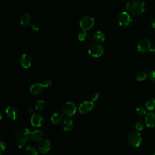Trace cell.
Segmentation results:
<instances>
[{
  "mask_svg": "<svg viewBox=\"0 0 155 155\" xmlns=\"http://www.w3.org/2000/svg\"><path fill=\"white\" fill-rule=\"evenodd\" d=\"M125 8L131 15L139 16L145 10V3L140 0H131L127 3Z\"/></svg>",
  "mask_w": 155,
  "mask_h": 155,
  "instance_id": "6da1fadb",
  "label": "cell"
},
{
  "mask_svg": "<svg viewBox=\"0 0 155 155\" xmlns=\"http://www.w3.org/2000/svg\"><path fill=\"white\" fill-rule=\"evenodd\" d=\"M117 21L120 26L128 27L131 24L133 19L130 13L126 12H122L117 15Z\"/></svg>",
  "mask_w": 155,
  "mask_h": 155,
  "instance_id": "7a4b0ae2",
  "label": "cell"
},
{
  "mask_svg": "<svg viewBox=\"0 0 155 155\" xmlns=\"http://www.w3.org/2000/svg\"><path fill=\"white\" fill-rule=\"evenodd\" d=\"M128 141L130 145L134 147H138L142 142L141 134L137 131L131 133L128 137Z\"/></svg>",
  "mask_w": 155,
  "mask_h": 155,
  "instance_id": "3957f363",
  "label": "cell"
},
{
  "mask_svg": "<svg viewBox=\"0 0 155 155\" xmlns=\"http://www.w3.org/2000/svg\"><path fill=\"white\" fill-rule=\"evenodd\" d=\"M104 53V48L100 44H93L88 48V53L93 57L98 58L101 56Z\"/></svg>",
  "mask_w": 155,
  "mask_h": 155,
  "instance_id": "277c9868",
  "label": "cell"
},
{
  "mask_svg": "<svg viewBox=\"0 0 155 155\" xmlns=\"http://www.w3.org/2000/svg\"><path fill=\"white\" fill-rule=\"evenodd\" d=\"M94 24V19L90 16H85L82 17L79 21V25L82 30H89L91 29Z\"/></svg>",
  "mask_w": 155,
  "mask_h": 155,
  "instance_id": "5b68a950",
  "label": "cell"
},
{
  "mask_svg": "<svg viewBox=\"0 0 155 155\" xmlns=\"http://www.w3.org/2000/svg\"><path fill=\"white\" fill-rule=\"evenodd\" d=\"M76 105L73 102H66L62 107V113L63 114L68 117L73 116L76 111Z\"/></svg>",
  "mask_w": 155,
  "mask_h": 155,
  "instance_id": "8992f818",
  "label": "cell"
},
{
  "mask_svg": "<svg viewBox=\"0 0 155 155\" xmlns=\"http://www.w3.org/2000/svg\"><path fill=\"white\" fill-rule=\"evenodd\" d=\"M151 48V42L148 39L143 38L140 39L137 44V49L139 52L145 53Z\"/></svg>",
  "mask_w": 155,
  "mask_h": 155,
  "instance_id": "52a82bcc",
  "label": "cell"
},
{
  "mask_svg": "<svg viewBox=\"0 0 155 155\" xmlns=\"http://www.w3.org/2000/svg\"><path fill=\"white\" fill-rule=\"evenodd\" d=\"M31 131L29 129L25 128L23 129H18L15 132V136L18 140H28L31 134Z\"/></svg>",
  "mask_w": 155,
  "mask_h": 155,
  "instance_id": "ba28073f",
  "label": "cell"
},
{
  "mask_svg": "<svg viewBox=\"0 0 155 155\" xmlns=\"http://www.w3.org/2000/svg\"><path fill=\"white\" fill-rule=\"evenodd\" d=\"M94 107V104L91 101H84L82 102L79 107L78 110L81 113L87 114L90 113Z\"/></svg>",
  "mask_w": 155,
  "mask_h": 155,
  "instance_id": "9c48e42d",
  "label": "cell"
},
{
  "mask_svg": "<svg viewBox=\"0 0 155 155\" xmlns=\"http://www.w3.org/2000/svg\"><path fill=\"white\" fill-rule=\"evenodd\" d=\"M51 149V142L48 139H42L38 145V150L42 154H46Z\"/></svg>",
  "mask_w": 155,
  "mask_h": 155,
  "instance_id": "30bf717a",
  "label": "cell"
},
{
  "mask_svg": "<svg viewBox=\"0 0 155 155\" xmlns=\"http://www.w3.org/2000/svg\"><path fill=\"white\" fill-rule=\"evenodd\" d=\"M44 117L42 114L38 113H33L31 117V124L32 126L35 127H39L42 125Z\"/></svg>",
  "mask_w": 155,
  "mask_h": 155,
  "instance_id": "8fae6325",
  "label": "cell"
},
{
  "mask_svg": "<svg viewBox=\"0 0 155 155\" xmlns=\"http://www.w3.org/2000/svg\"><path fill=\"white\" fill-rule=\"evenodd\" d=\"M5 113L7 116L12 120H16L19 116L18 110L15 106L8 107L5 110Z\"/></svg>",
  "mask_w": 155,
  "mask_h": 155,
  "instance_id": "7c38bea8",
  "label": "cell"
},
{
  "mask_svg": "<svg viewBox=\"0 0 155 155\" xmlns=\"http://www.w3.org/2000/svg\"><path fill=\"white\" fill-rule=\"evenodd\" d=\"M19 62L23 68H28L32 64L31 57L28 54H24L20 58Z\"/></svg>",
  "mask_w": 155,
  "mask_h": 155,
  "instance_id": "4fadbf2b",
  "label": "cell"
},
{
  "mask_svg": "<svg viewBox=\"0 0 155 155\" xmlns=\"http://www.w3.org/2000/svg\"><path fill=\"white\" fill-rule=\"evenodd\" d=\"M44 88V87L42 85V83L36 82V83L33 84L31 86V87L30 88V92L32 95L37 96V95H39L41 93Z\"/></svg>",
  "mask_w": 155,
  "mask_h": 155,
  "instance_id": "5bb4252c",
  "label": "cell"
},
{
  "mask_svg": "<svg viewBox=\"0 0 155 155\" xmlns=\"http://www.w3.org/2000/svg\"><path fill=\"white\" fill-rule=\"evenodd\" d=\"M64 114L59 111L54 112L51 116L50 120L51 122L54 125H58L64 121Z\"/></svg>",
  "mask_w": 155,
  "mask_h": 155,
  "instance_id": "9a60e30c",
  "label": "cell"
},
{
  "mask_svg": "<svg viewBox=\"0 0 155 155\" xmlns=\"http://www.w3.org/2000/svg\"><path fill=\"white\" fill-rule=\"evenodd\" d=\"M146 125L148 127H155V114L153 112L148 113L145 119Z\"/></svg>",
  "mask_w": 155,
  "mask_h": 155,
  "instance_id": "2e32d148",
  "label": "cell"
},
{
  "mask_svg": "<svg viewBox=\"0 0 155 155\" xmlns=\"http://www.w3.org/2000/svg\"><path fill=\"white\" fill-rule=\"evenodd\" d=\"M44 133L41 130H35L31 133L30 139L34 142H40L43 139Z\"/></svg>",
  "mask_w": 155,
  "mask_h": 155,
  "instance_id": "e0dca14e",
  "label": "cell"
},
{
  "mask_svg": "<svg viewBox=\"0 0 155 155\" xmlns=\"http://www.w3.org/2000/svg\"><path fill=\"white\" fill-rule=\"evenodd\" d=\"M73 127V122L70 119H66L62 122V128L65 131H70Z\"/></svg>",
  "mask_w": 155,
  "mask_h": 155,
  "instance_id": "ac0fdd59",
  "label": "cell"
},
{
  "mask_svg": "<svg viewBox=\"0 0 155 155\" xmlns=\"http://www.w3.org/2000/svg\"><path fill=\"white\" fill-rule=\"evenodd\" d=\"M30 20L31 18L30 15L28 13H24V15H22L20 19V22L22 25L24 27H27L30 24Z\"/></svg>",
  "mask_w": 155,
  "mask_h": 155,
  "instance_id": "d6986e66",
  "label": "cell"
},
{
  "mask_svg": "<svg viewBox=\"0 0 155 155\" xmlns=\"http://www.w3.org/2000/svg\"><path fill=\"white\" fill-rule=\"evenodd\" d=\"M93 38L97 42H103L105 39V37L104 34L102 32L100 31H96L93 35Z\"/></svg>",
  "mask_w": 155,
  "mask_h": 155,
  "instance_id": "ffe728a7",
  "label": "cell"
},
{
  "mask_svg": "<svg viewBox=\"0 0 155 155\" xmlns=\"http://www.w3.org/2000/svg\"><path fill=\"white\" fill-rule=\"evenodd\" d=\"M25 154L26 155H38V150L33 146L29 145L25 148Z\"/></svg>",
  "mask_w": 155,
  "mask_h": 155,
  "instance_id": "44dd1931",
  "label": "cell"
},
{
  "mask_svg": "<svg viewBox=\"0 0 155 155\" xmlns=\"http://www.w3.org/2000/svg\"><path fill=\"white\" fill-rule=\"evenodd\" d=\"M145 106L148 110L150 111L154 110L155 109V99L153 98L148 99L145 104Z\"/></svg>",
  "mask_w": 155,
  "mask_h": 155,
  "instance_id": "7402d4cb",
  "label": "cell"
},
{
  "mask_svg": "<svg viewBox=\"0 0 155 155\" xmlns=\"http://www.w3.org/2000/svg\"><path fill=\"white\" fill-rule=\"evenodd\" d=\"M45 107V104L43 100H38L35 104V109L37 111H42Z\"/></svg>",
  "mask_w": 155,
  "mask_h": 155,
  "instance_id": "603a6c76",
  "label": "cell"
},
{
  "mask_svg": "<svg viewBox=\"0 0 155 155\" xmlns=\"http://www.w3.org/2000/svg\"><path fill=\"white\" fill-rule=\"evenodd\" d=\"M87 37H88V33L85 30H81L78 34V38L80 41H85L87 38Z\"/></svg>",
  "mask_w": 155,
  "mask_h": 155,
  "instance_id": "cb8c5ba5",
  "label": "cell"
},
{
  "mask_svg": "<svg viewBox=\"0 0 155 155\" xmlns=\"http://www.w3.org/2000/svg\"><path fill=\"white\" fill-rule=\"evenodd\" d=\"M147 76V74L145 71H140L139 72L136 77V79L138 81H144Z\"/></svg>",
  "mask_w": 155,
  "mask_h": 155,
  "instance_id": "d4e9b609",
  "label": "cell"
},
{
  "mask_svg": "<svg viewBox=\"0 0 155 155\" xmlns=\"http://www.w3.org/2000/svg\"><path fill=\"white\" fill-rule=\"evenodd\" d=\"M136 113L140 116H143L146 114V110L145 109L142 107V106H140V107H138L136 109Z\"/></svg>",
  "mask_w": 155,
  "mask_h": 155,
  "instance_id": "484cf974",
  "label": "cell"
},
{
  "mask_svg": "<svg viewBox=\"0 0 155 155\" xmlns=\"http://www.w3.org/2000/svg\"><path fill=\"white\" fill-rule=\"evenodd\" d=\"M143 127H144V124L143 123L140 121V120H139V121H137L135 124V128L136 130L137 131H141L143 130Z\"/></svg>",
  "mask_w": 155,
  "mask_h": 155,
  "instance_id": "4316f807",
  "label": "cell"
},
{
  "mask_svg": "<svg viewBox=\"0 0 155 155\" xmlns=\"http://www.w3.org/2000/svg\"><path fill=\"white\" fill-rule=\"evenodd\" d=\"M51 84H52V81H51V79H49L44 80L42 83V85L44 86V88L49 87L51 85Z\"/></svg>",
  "mask_w": 155,
  "mask_h": 155,
  "instance_id": "83f0119b",
  "label": "cell"
},
{
  "mask_svg": "<svg viewBox=\"0 0 155 155\" xmlns=\"http://www.w3.org/2000/svg\"><path fill=\"white\" fill-rule=\"evenodd\" d=\"M99 93H97V92L94 93L90 96V101L93 102L97 101L99 99Z\"/></svg>",
  "mask_w": 155,
  "mask_h": 155,
  "instance_id": "f1b7e54d",
  "label": "cell"
},
{
  "mask_svg": "<svg viewBox=\"0 0 155 155\" xmlns=\"http://www.w3.org/2000/svg\"><path fill=\"white\" fill-rule=\"evenodd\" d=\"M27 141H28L27 140H18V147L19 148H23L26 145Z\"/></svg>",
  "mask_w": 155,
  "mask_h": 155,
  "instance_id": "f546056e",
  "label": "cell"
},
{
  "mask_svg": "<svg viewBox=\"0 0 155 155\" xmlns=\"http://www.w3.org/2000/svg\"><path fill=\"white\" fill-rule=\"evenodd\" d=\"M149 79L150 81L154 83H155V70H152L148 74Z\"/></svg>",
  "mask_w": 155,
  "mask_h": 155,
  "instance_id": "4dcf8cb0",
  "label": "cell"
},
{
  "mask_svg": "<svg viewBox=\"0 0 155 155\" xmlns=\"http://www.w3.org/2000/svg\"><path fill=\"white\" fill-rule=\"evenodd\" d=\"M6 147H7L6 143L4 142L1 141V155L2 154V152L5 150Z\"/></svg>",
  "mask_w": 155,
  "mask_h": 155,
  "instance_id": "1f68e13d",
  "label": "cell"
},
{
  "mask_svg": "<svg viewBox=\"0 0 155 155\" xmlns=\"http://www.w3.org/2000/svg\"><path fill=\"white\" fill-rule=\"evenodd\" d=\"M30 27H31V29L33 30L38 31L39 30V27H38V26L36 24H31L30 25Z\"/></svg>",
  "mask_w": 155,
  "mask_h": 155,
  "instance_id": "d6a6232c",
  "label": "cell"
},
{
  "mask_svg": "<svg viewBox=\"0 0 155 155\" xmlns=\"http://www.w3.org/2000/svg\"><path fill=\"white\" fill-rule=\"evenodd\" d=\"M151 25L152 26L153 28H155V18H153L151 22Z\"/></svg>",
  "mask_w": 155,
  "mask_h": 155,
  "instance_id": "836d02e7",
  "label": "cell"
},
{
  "mask_svg": "<svg viewBox=\"0 0 155 155\" xmlns=\"http://www.w3.org/2000/svg\"><path fill=\"white\" fill-rule=\"evenodd\" d=\"M150 51H151V53H153L155 54V47H153V48H150Z\"/></svg>",
  "mask_w": 155,
  "mask_h": 155,
  "instance_id": "e575fe53",
  "label": "cell"
},
{
  "mask_svg": "<svg viewBox=\"0 0 155 155\" xmlns=\"http://www.w3.org/2000/svg\"><path fill=\"white\" fill-rule=\"evenodd\" d=\"M152 155H155V153H154V154H152Z\"/></svg>",
  "mask_w": 155,
  "mask_h": 155,
  "instance_id": "d590c367",
  "label": "cell"
}]
</instances>
